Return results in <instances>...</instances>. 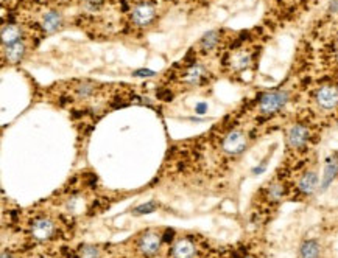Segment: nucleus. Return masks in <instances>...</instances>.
I'll return each mask as SVG.
<instances>
[{
	"label": "nucleus",
	"mask_w": 338,
	"mask_h": 258,
	"mask_svg": "<svg viewBox=\"0 0 338 258\" xmlns=\"http://www.w3.org/2000/svg\"><path fill=\"white\" fill-rule=\"evenodd\" d=\"M75 93L79 96V98L86 100L95 93V84L91 83V81H79L75 86Z\"/></svg>",
	"instance_id": "f3484780"
},
{
	"label": "nucleus",
	"mask_w": 338,
	"mask_h": 258,
	"mask_svg": "<svg viewBox=\"0 0 338 258\" xmlns=\"http://www.w3.org/2000/svg\"><path fill=\"white\" fill-rule=\"evenodd\" d=\"M162 241H164V239L160 238L159 235H156V233H153V232H148L147 235H143L142 239L139 241V249H140V252H142L143 255L151 256V255H154V253L159 250L160 243H162Z\"/></svg>",
	"instance_id": "9d476101"
},
{
	"label": "nucleus",
	"mask_w": 338,
	"mask_h": 258,
	"mask_svg": "<svg viewBox=\"0 0 338 258\" xmlns=\"http://www.w3.org/2000/svg\"><path fill=\"white\" fill-rule=\"evenodd\" d=\"M195 244L190 239H180L172 249L173 258H193L195 255Z\"/></svg>",
	"instance_id": "ddd939ff"
},
{
	"label": "nucleus",
	"mask_w": 338,
	"mask_h": 258,
	"mask_svg": "<svg viewBox=\"0 0 338 258\" xmlns=\"http://www.w3.org/2000/svg\"><path fill=\"white\" fill-rule=\"evenodd\" d=\"M2 258H13V256H11V255H10V253H7V252H4V253H2Z\"/></svg>",
	"instance_id": "b1692460"
},
{
	"label": "nucleus",
	"mask_w": 338,
	"mask_h": 258,
	"mask_svg": "<svg viewBox=\"0 0 338 258\" xmlns=\"http://www.w3.org/2000/svg\"><path fill=\"white\" fill-rule=\"evenodd\" d=\"M78 256H79V258H100V250L97 249L95 246L84 244V246L79 247V250H78Z\"/></svg>",
	"instance_id": "6ab92c4d"
},
{
	"label": "nucleus",
	"mask_w": 338,
	"mask_h": 258,
	"mask_svg": "<svg viewBox=\"0 0 338 258\" xmlns=\"http://www.w3.org/2000/svg\"><path fill=\"white\" fill-rule=\"evenodd\" d=\"M55 232V225L48 218H41L33 222V227H31V235L38 241H45L48 239Z\"/></svg>",
	"instance_id": "0eeeda50"
},
{
	"label": "nucleus",
	"mask_w": 338,
	"mask_h": 258,
	"mask_svg": "<svg viewBox=\"0 0 338 258\" xmlns=\"http://www.w3.org/2000/svg\"><path fill=\"white\" fill-rule=\"evenodd\" d=\"M290 100V92L287 90H275L267 92L261 96L259 101V112L262 115H273L279 112Z\"/></svg>",
	"instance_id": "f257e3e1"
},
{
	"label": "nucleus",
	"mask_w": 338,
	"mask_h": 258,
	"mask_svg": "<svg viewBox=\"0 0 338 258\" xmlns=\"http://www.w3.org/2000/svg\"><path fill=\"white\" fill-rule=\"evenodd\" d=\"M206 76H207V72H206L204 66H201V64H193L192 67H189V70L184 76V81L187 84L198 86L204 81Z\"/></svg>",
	"instance_id": "4468645a"
},
{
	"label": "nucleus",
	"mask_w": 338,
	"mask_h": 258,
	"mask_svg": "<svg viewBox=\"0 0 338 258\" xmlns=\"http://www.w3.org/2000/svg\"><path fill=\"white\" fill-rule=\"evenodd\" d=\"M251 66V55L249 53H238L234 59V69L245 70Z\"/></svg>",
	"instance_id": "a211bd4d"
},
{
	"label": "nucleus",
	"mask_w": 338,
	"mask_h": 258,
	"mask_svg": "<svg viewBox=\"0 0 338 258\" xmlns=\"http://www.w3.org/2000/svg\"><path fill=\"white\" fill-rule=\"evenodd\" d=\"M246 136L243 131H238V129H234V131H229L223 139L221 148L223 151L229 154V156H238L246 150Z\"/></svg>",
	"instance_id": "f03ea898"
},
{
	"label": "nucleus",
	"mask_w": 338,
	"mask_h": 258,
	"mask_svg": "<svg viewBox=\"0 0 338 258\" xmlns=\"http://www.w3.org/2000/svg\"><path fill=\"white\" fill-rule=\"evenodd\" d=\"M24 31L19 25L16 24H5L2 27V45H10L14 42L22 41Z\"/></svg>",
	"instance_id": "f8f14e48"
},
{
	"label": "nucleus",
	"mask_w": 338,
	"mask_h": 258,
	"mask_svg": "<svg viewBox=\"0 0 338 258\" xmlns=\"http://www.w3.org/2000/svg\"><path fill=\"white\" fill-rule=\"evenodd\" d=\"M156 208V204L154 202H148V204H145V205H140V207H137L136 210H134V213H150V212H153Z\"/></svg>",
	"instance_id": "4be33fe9"
},
{
	"label": "nucleus",
	"mask_w": 338,
	"mask_h": 258,
	"mask_svg": "<svg viewBox=\"0 0 338 258\" xmlns=\"http://www.w3.org/2000/svg\"><path fill=\"white\" fill-rule=\"evenodd\" d=\"M268 196H270V199L271 201H281L282 199V196H284V187H282V184H273L271 187H270V190H268Z\"/></svg>",
	"instance_id": "aec40b11"
},
{
	"label": "nucleus",
	"mask_w": 338,
	"mask_h": 258,
	"mask_svg": "<svg viewBox=\"0 0 338 258\" xmlns=\"http://www.w3.org/2000/svg\"><path fill=\"white\" fill-rule=\"evenodd\" d=\"M298 187H299L301 193H304V195H312L316 188H319V177H318L316 171L312 170V171L304 173L301 176Z\"/></svg>",
	"instance_id": "9b49d317"
},
{
	"label": "nucleus",
	"mask_w": 338,
	"mask_h": 258,
	"mask_svg": "<svg viewBox=\"0 0 338 258\" xmlns=\"http://www.w3.org/2000/svg\"><path fill=\"white\" fill-rule=\"evenodd\" d=\"M310 139V131L305 124L296 123L293 126H290L288 133H287V142L288 147H292L293 150H301L307 145Z\"/></svg>",
	"instance_id": "7ed1b4c3"
},
{
	"label": "nucleus",
	"mask_w": 338,
	"mask_h": 258,
	"mask_svg": "<svg viewBox=\"0 0 338 258\" xmlns=\"http://www.w3.org/2000/svg\"><path fill=\"white\" fill-rule=\"evenodd\" d=\"M103 5V0H84V8L89 11H97L100 10Z\"/></svg>",
	"instance_id": "412c9836"
},
{
	"label": "nucleus",
	"mask_w": 338,
	"mask_h": 258,
	"mask_svg": "<svg viewBox=\"0 0 338 258\" xmlns=\"http://www.w3.org/2000/svg\"><path fill=\"white\" fill-rule=\"evenodd\" d=\"M329 10H330V13H338V0H332Z\"/></svg>",
	"instance_id": "5701e85b"
},
{
	"label": "nucleus",
	"mask_w": 338,
	"mask_h": 258,
	"mask_svg": "<svg viewBox=\"0 0 338 258\" xmlns=\"http://www.w3.org/2000/svg\"><path fill=\"white\" fill-rule=\"evenodd\" d=\"M62 24H64V18H62V14L58 13L56 10L45 11L42 14V18H41V28L44 30V33H47V35L56 33L58 30L62 28Z\"/></svg>",
	"instance_id": "423d86ee"
},
{
	"label": "nucleus",
	"mask_w": 338,
	"mask_h": 258,
	"mask_svg": "<svg viewBox=\"0 0 338 258\" xmlns=\"http://www.w3.org/2000/svg\"><path fill=\"white\" fill-rule=\"evenodd\" d=\"M319 244L313 239L304 241L299 247V258H319Z\"/></svg>",
	"instance_id": "dca6fc26"
},
{
	"label": "nucleus",
	"mask_w": 338,
	"mask_h": 258,
	"mask_svg": "<svg viewBox=\"0 0 338 258\" xmlns=\"http://www.w3.org/2000/svg\"><path fill=\"white\" fill-rule=\"evenodd\" d=\"M338 174V159L335 156H330L326 160V167H324V173H323V179L319 181V191H326L330 184L333 182V179Z\"/></svg>",
	"instance_id": "1a4fd4ad"
},
{
	"label": "nucleus",
	"mask_w": 338,
	"mask_h": 258,
	"mask_svg": "<svg viewBox=\"0 0 338 258\" xmlns=\"http://www.w3.org/2000/svg\"><path fill=\"white\" fill-rule=\"evenodd\" d=\"M246 258H248V256H246Z\"/></svg>",
	"instance_id": "393cba45"
},
{
	"label": "nucleus",
	"mask_w": 338,
	"mask_h": 258,
	"mask_svg": "<svg viewBox=\"0 0 338 258\" xmlns=\"http://www.w3.org/2000/svg\"><path fill=\"white\" fill-rule=\"evenodd\" d=\"M316 103L326 110L335 109L338 106V89L335 86H323L316 92Z\"/></svg>",
	"instance_id": "39448f33"
},
{
	"label": "nucleus",
	"mask_w": 338,
	"mask_h": 258,
	"mask_svg": "<svg viewBox=\"0 0 338 258\" xmlns=\"http://www.w3.org/2000/svg\"><path fill=\"white\" fill-rule=\"evenodd\" d=\"M220 38H221V33L218 30H212V31H207V33L200 39V47L203 52H211L214 48L218 45L220 42Z\"/></svg>",
	"instance_id": "2eb2a0df"
},
{
	"label": "nucleus",
	"mask_w": 338,
	"mask_h": 258,
	"mask_svg": "<svg viewBox=\"0 0 338 258\" xmlns=\"http://www.w3.org/2000/svg\"><path fill=\"white\" fill-rule=\"evenodd\" d=\"M2 53H4V58L10 62V64H18L24 59L25 53H27V45L24 41H19V42H14V44H10V45H2Z\"/></svg>",
	"instance_id": "6e6552de"
},
{
	"label": "nucleus",
	"mask_w": 338,
	"mask_h": 258,
	"mask_svg": "<svg viewBox=\"0 0 338 258\" xmlns=\"http://www.w3.org/2000/svg\"><path fill=\"white\" fill-rule=\"evenodd\" d=\"M156 19V8L153 4H139L133 8L131 21L136 27H148Z\"/></svg>",
	"instance_id": "20e7f679"
}]
</instances>
